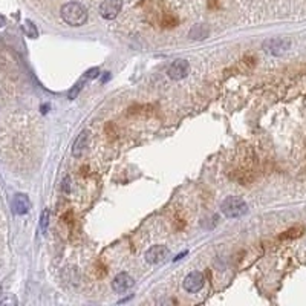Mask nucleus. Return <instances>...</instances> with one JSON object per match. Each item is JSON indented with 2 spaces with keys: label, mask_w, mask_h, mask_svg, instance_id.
Returning a JSON list of instances; mask_svg holds the SVG:
<instances>
[{
  "label": "nucleus",
  "mask_w": 306,
  "mask_h": 306,
  "mask_svg": "<svg viewBox=\"0 0 306 306\" xmlns=\"http://www.w3.org/2000/svg\"><path fill=\"white\" fill-rule=\"evenodd\" d=\"M188 71H190V64L187 60H175L172 64H170V68L167 71V75L169 78L175 80V82H178V80H182L188 75Z\"/></svg>",
  "instance_id": "7"
},
{
  "label": "nucleus",
  "mask_w": 306,
  "mask_h": 306,
  "mask_svg": "<svg viewBox=\"0 0 306 306\" xmlns=\"http://www.w3.org/2000/svg\"><path fill=\"white\" fill-rule=\"evenodd\" d=\"M121 8H123V0H104L100 5V14L106 20H114L121 12Z\"/></svg>",
  "instance_id": "4"
},
{
  "label": "nucleus",
  "mask_w": 306,
  "mask_h": 306,
  "mask_svg": "<svg viewBox=\"0 0 306 306\" xmlns=\"http://www.w3.org/2000/svg\"><path fill=\"white\" fill-rule=\"evenodd\" d=\"M25 32L28 34V37H31V39H36V37L39 36V32H37L36 26L32 25L31 22H26V23H25Z\"/></svg>",
  "instance_id": "14"
},
{
  "label": "nucleus",
  "mask_w": 306,
  "mask_h": 306,
  "mask_svg": "<svg viewBox=\"0 0 306 306\" xmlns=\"http://www.w3.org/2000/svg\"><path fill=\"white\" fill-rule=\"evenodd\" d=\"M61 188H63V193L69 195V191H71V178L69 176H64V179L61 182Z\"/></svg>",
  "instance_id": "16"
},
{
  "label": "nucleus",
  "mask_w": 306,
  "mask_h": 306,
  "mask_svg": "<svg viewBox=\"0 0 306 306\" xmlns=\"http://www.w3.org/2000/svg\"><path fill=\"white\" fill-rule=\"evenodd\" d=\"M220 210L223 216H227L230 219H236V218H242L244 215L248 213V205L242 198L228 196L220 204Z\"/></svg>",
  "instance_id": "2"
},
{
  "label": "nucleus",
  "mask_w": 306,
  "mask_h": 306,
  "mask_svg": "<svg viewBox=\"0 0 306 306\" xmlns=\"http://www.w3.org/2000/svg\"><path fill=\"white\" fill-rule=\"evenodd\" d=\"M89 141H90V132L87 131H82L80 132V135L75 138V141H74V146H72V155L75 156V158H80L82 156L85 152H86V149H87V146H89Z\"/></svg>",
  "instance_id": "8"
},
{
  "label": "nucleus",
  "mask_w": 306,
  "mask_h": 306,
  "mask_svg": "<svg viewBox=\"0 0 306 306\" xmlns=\"http://www.w3.org/2000/svg\"><path fill=\"white\" fill-rule=\"evenodd\" d=\"M31 210V201L23 193L15 195L12 199V212L15 215H26Z\"/></svg>",
  "instance_id": "10"
},
{
  "label": "nucleus",
  "mask_w": 306,
  "mask_h": 306,
  "mask_svg": "<svg viewBox=\"0 0 306 306\" xmlns=\"http://www.w3.org/2000/svg\"><path fill=\"white\" fill-rule=\"evenodd\" d=\"M262 47H263L265 52H268L271 55H282L289 49V47H291V42H289L288 39H283V37L268 39Z\"/></svg>",
  "instance_id": "3"
},
{
  "label": "nucleus",
  "mask_w": 306,
  "mask_h": 306,
  "mask_svg": "<svg viewBox=\"0 0 306 306\" xmlns=\"http://www.w3.org/2000/svg\"><path fill=\"white\" fill-rule=\"evenodd\" d=\"M133 277L131 274H127V272H120V274L114 279L112 282V288H114V291L121 294V293H126L129 291L132 286H133Z\"/></svg>",
  "instance_id": "9"
},
{
  "label": "nucleus",
  "mask_w": 306,
  "mask_h": 306,
  "mask_svg": "<svg viewBox=\"0 0 306 306\" xmlns=\"http://www.w3.org/2000/svg\"><path fill=\"white\" fill-rule=\"evenodd\" d=\"M300 231H302V228H293V230H288V231H285V234H282V236H280V239H291V237H297V236H300Z\"/></svg>",
  "instance_id": "15"
},
{
  "label": "nucleus",
  "mask_w": 306,
  "mask_h": 306,
  "mask_svg": "<svg viewBox=\"0 0 306 306\" xmlns=\"http://www.w3.org/2000/svg\"><path fill=\"white\" fill-rule=\"evenodd\" d=\"M47 225H49V210H44L42 213V218H40V228H42L43 234L47 231Z\"/></svg>",
  "instance_id": "13"
},
{
  "label": "nucleus",
  "mask_w": 306,
  "mask_h": 306,
  "mask_svg": "<svg viewBox=\"0 0 306 306\" xmlns=\"http://www.w3.org/2000/svg\"><path fill=\"white\" fill-rule=\"evenodd\" d=\"M204 285H205V279L198 271L190 272V274H187V277L184 279V289L190 294L199 293L201 289L204 288Z\"/></svg>",
  "instance_id": "6"
},
{
  "label": "nucleus",
  "mask_w": 306,
  "mask_h": 306,
  "mask_svg": "<svg viewBox=\"0 0 306 306\" xmlns=\"http://www.w3.org/2000/svg\"><path fill=\"white\" fill-rule=\"evenodd\" d=\"M190 39L193 40H204L208 37V28L204 26V25H196V26H193L191 31H190Z\"/></svg>",
  "instance_id": "11"
},
{
  "label": "nucleus",
  "mask_w": 306,
  "mask_h": 306,
  "mask_svg": "<svg viewBox=\"0 0 306 306\" xmlns=\"http://www.w3.org/2000/svg\"><path fill=\"white\" fill-rule=\"evenodd\" d=\"M86 80H87V78L85 77V78H83V82H78V83H77V85H75L71 90H69V93H68V98H69V100H75V98H77L78 93H80V90L83 89V85H85Z\"/></svg>",
  "instance_id": "12"
},
{
  "label": "nucleus",
  "mask_w": 306,
  "mask_h": 306,
  "mask_svg": "<svg viewBox=\"0 0 306 306\" xmlns=\"http://www.w3.org/2000/svg\"><path fill=\"white\" fill-rule=\"evenodd\" d=\"M60 15L64 23L69 26H82L87 22V9L85 5L78 2H69L64 3L60 9Z\"/></svg>",
  "instance_id": "1"
},
{
  "label": "nucleus",
  "mask_w": 306,
  "mask_h": 306,
  "mask_svg": "<svg viewBox=\"0 0 306 306\" xmlns=\"http://www.w3.org/2000/svg\"><path fill=\"white\" fill-rule=\"evenodd\" d=\"M169 256H170V250L166 245H153L146 251V261L150 265H158L161 262H164Z\"/></svg>",
  "instance_id": "5"
}]
</instances>
